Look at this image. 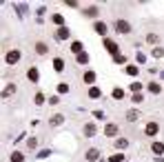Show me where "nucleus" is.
Masks as SVG:
<instances>
[{
    "label": "nucleus",
    "mask_w": 164,
    "mask_h": 162,
    "mask_svg": "<svg viewBox=\"0 0 164 162\" xmlns=\"http://www.w3.org/2000/svg\"><path fill=\"white\" fill-rule=\"evenodd\" d=\"M122 160H124V155H122V153H115V155L111 158V162H122Z\"/></svg>",
    "instance_id": "nucleus-37"
},
{
    "label": "nucleus",
    "mask_w": 164,
    "mask_h": 162,
    "mask_svg": "<svg viewBox=\"0 0 164 162\" xmlns=\"http://www.w3.org/2000/svg\"><path fill=\"white\" fill-rule=\"evenodd\" d=\"M89 96H91V98H100V89L98 87H91V89H89Z\"/></svg>",
    "instance_id": "nucleus-30"
},
{
    "label": "nucleus",
    "mask_w": 164,
    "mask_h": 162,
    "mask_svg": "<svg viewBox=\"0 0 164 162\" xmlns=\"http://www.w3.org/2000/svg\"><path fill=\"white\" fill-rule=\"evenodd\" d=\"M135 58H138V62H140V64H144V62H146V56H144L142 51H140L138 56H135Z\"/></svg>",
    "instance_id": "nucleus-35"
},
{
    "label": "nucleus",
    "mask_w": 164,
    "mask_h": 162,
    "mask_svg": "<svg viewBox=\"0 0 164 162\" xmlns=\"http://www.w3.org/2000/svg\"><path fill=\"white\" fill-rule=\"evenodd\" d=\"M89 60H91V58H89V53H87V51L78 56V62H80V64H89Z\"/></svg>",
    "instance_id": "nucleus-24"
},
{
    "label": "nucleus",
    "mask_w": 164,
    "mask_h": 162,
    "mask_svg": "<svg viewBox=\"0 0 164 162\" xmlns=\"http://www.w3.org/2000/svg\"><path fill=\"white\" fill-rule=\"evenodd\" d=\"M27 147H29V149H36V147H38V138H29V140H27Z\"/></svg>",
    "instance_id": "nucleus-31"
},
{
    "label": "nucleus",
    "mask_w": 164,
    "mask_h": 162,
    "mask_svg": "<svg viewBox=\"0 0 164 162\" xmlns=\"http://www.w3.org/2000/svg\"><path fill=\"white\" fill-rule=\"evenodd\" d=\"M55 36H58V40H67V38H71V31L67 29V27H60V29L55 31Z\"/></svg>",
    "instance_id": "nucleus-12"
},
{
    "label": "nucleus",
    "mask_w": 164,
    "mask_h": 162,
    "mask_svg": "<svg viewBox=\"0 0 164 162\" xmlns=\"http://www.w3.org/2000/svg\"><path fill=\"white\" fill-rule=\"evenodd\" d=\"M82 14L87 16V18H98V7H95V4H91V7H87V9H82Z\"/></svg>",
    "instance_id": "nucleus-7"
},
{
    "label": "nucleus",
    "mask_w": 164,
    "mask_h": 162,
    "mask_svg": "<svg viewBox=\"0 0 164 162\" xmlns=\"http://www.w3.org/2000/svg\"><path fill=\"white\" fill-rule=\"evenodd\" d=\"M93 31L106 38V31H109V25H106V22H102V20H98V22H95V25H93Z\"/></svg>",
    "instance_id": "nucleus-4"
},
{
    "label": "nucleus",
    "mask_w": 164,
    "mask_h": 162,
    "mask_svg": "<svg viewBox=\"0 0 164 162\" xmlns=\"http://www.w3.org/2000/svg\"><path fill=\"white\" fill-rule=\"evenodd\" d=\"M124 71H127L129 76H138V74H140V67H138V64H129Z\"/></svg>",
    "instance_id": "nucleus-19"
},
{
    "label": "nucleus",
    "mask_w": 164,
    "mask_h": 162,
    "mask_svg": "<svg viewBox=\"0 0 164 162\" xmlns=\"http://www.w3.org/2000/svg\"><path fill=\"white\" fill-rule=\"evenodd\" d=\"M49 155H51V151H40V153H38V158H49Z\"/></svg>",
    "instance_id": "nucleus-40"
},
{
    "label": "nucleus",
    "mask_w": 164,
    "mask_h": 162,
    "mask_svg": "<svg viewBox=\"0 0 164 162\" xmlns=\"http://www.w3.org/2000/svg\"><path fill=\"white\" fill-rule=\"evenodd\" d=\"M149 91H151V93H155V96H157V93L162 91V85H160V82H149Z\"/></svg>",
    "instance_id": "nucleus-15"
},
{
    "label": "nucleus",
    "mask_w": 164,
    "mask_h": 162,
    "mask_svg": "<svg viewBox=\"0 0 164 162\" xmlns=\"http://www.w3.org/2000/svg\"><path fill=\"white\" fill-rule=\"evenodd\" d=\"M62 122H64V116H62V113H55V116L49 118V124H51V127H60Z\"/></svg>",
    "instance_id": "nucleus-10"
},
{
    "label": "nucleus",
    "mask_w": 164,
    "mask_h": 162,
    "mask_svg": "<svg viewBox=\"0 0 164 162\" xmlns=\"http://www.w3.org/2000/svg\"><path fill=\"white\" fill-rule=\"evenodd\" d=\"M33 102H36V104H44V96H42V93H36V98H33Z\"/></svg>",
    "instance_id": "nucleus-33"
},
{
    "label": "nucleus",
    "mask_w": 164,
    "mask_h": 162,
    "mask_svg": "<svg viewBox=\"0 0 164 162\" xmlns=\"http://www.w3.org/2000/svg\"><path fill=\"white\" fill-rule=\"evenodd\" d=\"M69 91V85H67V82H60L58 85V93H67Z\"/></svg>",
    "instance_id": "nucleus-32"
},
{
    "label": "nucleus",
    "mask_w": 164,
    "mask_h": 162,
    "mask_svg": "<svg viewBox=\"0 0 164 162\" xmlns=\"http://www.w3.org/2000/svg\"><path fill=\"white\" fill-rule=\"evenodd\" d=\"M131 91L133 93H142V85H140V82H131Z\"/></svg>",
    "instance_id": "nucleus-27"
},
{
    "label": "nucleus",
    "mask_w": 164,
    "mask_h": 162,
    "mask_svg": "<svg viewBox=\"0 0 164 162\" xmlns=\"http://www.w3.org/2000/svg\"><path fill=\"white\" fill-rule=\"evenodd\" d=\"M104 49H106V51H109V53H113V58H115V56L120 53V47H118V44L113 42L111 38H104Z\"/></svg>",
    "instance_id": "nucleus-3"
},
{
    "label": "nucleus",
    "mask_w": 164,
    "mask_h": 162,
    "mask_svg": "<svg viewBox=\"0 0 164 162\" xmlns=\"http://www.w3.org/2000/svg\"><path fill=\"white\" fill-rule=\"evenodd\" d=\"M113 98H115V100H122V98H124V91H122L120 87H118V89H113Z\"/></svg>",
    "instance_id": "nucleus-26"
},
{
    "label": "nucleus",
    "mask_w": 164,
    "mask_h": 162,
    "mask_svg": "<svg viewBox=\"0 0 164 162\" xmlns=\"http://www.w3.org/2000/svg\"><path fill=\"white\" fill-rule=\"evenodd\" d=\"M16 11H22V14H25V11H27V4H25V2H20V4H16Z\"/></svg>",
    "instance_id": "nucleus-38"
},
{
    "label": "nucleus",
    "mask_w": 164,
    "mask_h": 162,
    "mask_svg": "<svg viewBox=\"0 0 164 162\" xmlns=\"http://www.w3.org/2000/svg\"><path fill=\"white\" fill-rule=\"evenodd\" d=\"M71 51L76 53V56H80V53H84V44H82L80 40H73V42H71Z\"/></svg>",
    "instance_id": "nucleus-9"
},
{
    "label": "nucleus",
    "mask_w": 164,
    "mask_h": 162,
    "mask_svg": "<svg viewBox=\"0 0 164 162\" xmlns=\"http://www.w3.org/2000/svg\"><path fill=\"white\" fill-rule=\"evenodd\" d=\"M104 133H106V136H109V138L118 136V127H115V124H111V122H109V124L104 127Z\"/></svg>",
    "instance_id": "nucleus-13"
},
{
    "label": "nucleus",
    "mask_w": 164,
    "mask_h": 162,
    "mask_svg": "<svg viewBox=\"0 0 164 162\" xmlns=\"http://www.w3.org/2000/svg\"><path fill=\"white\" fill-rule=\"evenodd\" d=\"M13 91H16V85H7V87H4V91L0 93V96H2V98H9Z\"/></svg>",
    "instance_id": "nucleus-21"
},
{
    "label": "nucleus",
    "mask_w": 164,
    "mask_h": 162,
    "mask_svg": "<svg viewBox=\"0 0 164 162\" xmlns=\"http://www.w3.org/2000/svg\"><path fill=\"white\" fill-rule=\"evenodd\" d=\"M82 80L87 82V85H93V82H95V74H93V71H84Z\"/></svg>",
    "instance_id": "nucleus-14"
},
{
    "label": "nucleus",
    "mask_w": 164,
    "mask_h": 162,
    "mask_svg": "<svg viewBox=\"0 0 164 162\" xmlns=\"http://www.w3.org/2000/svg\"><path fill=\"white\" fill-rule=\"evenodd\" d=\"M138 118H140V113H138V111H129V113H127V120H129V122H135Z\"/></svg>",
    "instance_id": "nucleus-25"
},
{
    "label": "nucleus",
    "mask_w": 164,
    "mask_h": 162,
    "mask_svg": "<svg viewBox=\"0 0 164 162\" xmlns=\"http://www.w3.org/2000/svg\"><path fill=\"white\" fill-rule=\"evenodd\" d=\"M36 51L40 53V56H44V53L49 51V47H47V44H44V42H36Z\"/></svg>",
    "instance_id": "nucleus-20"
},
{
    "label": "nucleus",
    "mask_w": 164,
    "mask_h": 162,
    "mask_svg": "<svg viewBox=\"0 0 164 162\" xmlns=\"http://www.w3.org/2000/svg\"><path fill=\"white\" fill-rule=\"evenodd\" d=\"M84 158H87L89 162H98L100 160V151H98V149H89V151L84 153Z\"/></svg>",
    "instance_id": "nucleus-6"
},
{
    "label": "nucleus",
    "mask_w": 164,
    "mask_h": 162,
    "mask_svg": "<svg viewBox=\"0 0 164 162\" xmlns=\"http://www.w3.org/2000/svg\"><path fill=\"white\" fill-rule=\"evenodd\" d=\"M157 131H160V124H157L155 120H153V122H149V124H146V129H144V133H146L149 138H153Z\"/></svg>",
    "instance_id": "nucleus-5"
},
{
    "label": "nucleus",
    "mask_w": 164,
    "mask_h": 162,
    "mask_svg": "<svg viewBox=\"0 0 164 162\" xmlns=\"http://www.w3.org/2000/svg\"><path fill=\"white\" fill-rule=\"evenodd\" d=\"M146 40H149V42H157V36H155V33H149V36H146Z\"/></svg>",
    "instance_id": "nucleus-39"
},
{
    "label": "nucleus",
    "mask_w": 164,
    "mask_h": 162,
    "mask_svg": "<svg viewBox=\"0 0 164 162\" xmlns=\"http://www.w3.org/2000/svg\"><path fill=\"white\" fill-rule=\"evenodd\" d=\"M20 58H22L20 49H9V51L4 53V62H7V64H18Z\"/></svg>",
    "instance_id": "nucleus-1"
},
{
    "label": "nucleus",
    "mask_w": 164,
    "mask_h": 162,
    "mask_svg": "<svg viewBox=\"0 0 164 162\" xmlns=\"http://www.w3.org/2000/svg\"><path fill=\"white\" fill-rule=\"evenodd\" d=\"M9 160H11V162H25V153H20V151H13Z\"/></svg>",
    "instance_id": "nucleus-18"
},
{
    "label": "nucleus",
    "mask_w": 164,
    "mask_h": 162,
    "mask_svg": "<svg viewBox=\"0 0 164 162\" xmlns=\"http://www.w3.org/2000/svg\"><path fill=\"white\" fill-rule=\"evenodd\" d=\"M115 62H118V64H124V62H127V58H124L122 53H118V56H115Z\"/></svg>",
    "instance_id": "nucleus-34"
},
{
    "label": "nucleus",
    "mask_w": 164,
    "mask_h": 162,
    "mask_svg": "<svg viewBox=\"0 0 164 162\" xmlns=\"http://www.w3.org/2000/svg\"><path fill=\"white\" fill-rule=\"evenodd\" d=\"M53 25H58V29H60V27H64V18H62V16L60 14H53Z\"/></svg>",
    "instance_id": "nucleus-22"
},
{
    "label": "nucleus",
    "mask_w": 164,
    "mask_h": 162,
    "mask_svg": "<svg viewBox=\"0 0 164 162\" xmlns=\"http://www.w3.org/2000/svg\"><path fill=\"white\" fill-rule=\"evenodd\" d=\"M82 131H84V136H87V138H93V136H95V131H98V129H95V124H93V122H87Z\"/></svg>",
    "instance_id": "nucleus-8"
},
{
    "label": "nucleus",
    "mask_w": 164,
    "mask_h": 162,
    "mask_svg": "<svg viewBox=\"0 0 164 162\" xmlns=\"http://www.w3.org/2000/svg\"><path fill=\"white\" fill-rule=\"evenodd\" d=\"M27 78H29L31 82H38V80H40V71H38L36 67H31V69L27 71Z\"/></svg>",
    "instance_id": "nucleus-11"
},
{
    "label": "nucleus",
    "mask_w": 164,
    "mask_h": 162,
    "mask_svg": "<svg viewBox=\"0 0 164 162\" xmlns=\"http://www.w3.org/2000/svg\"><path fill=\"white\" fill-rule=\"evenodd\" d=\"M115 31L122 33V36H124V33H131V22H129V20H118L115 22Z\"/></svg>",
    "instance_id": "nucleus-2"
},
{
    "label": "nucleus",
    "mask_w": 164,
    "mask_h": 162,
    "mask_svg": "<svg viewBox=\"0 0 164 162\" xmlns=\"http://www.w3.org/2000/svg\"><path fill=\"white\" fill-rule=\"evenodd\" d=\"M53 69L60 74V71L64 69V60H62V58H53Z\"/></svg>",
    "instance_id": "nucleus-16"
},
{
    "label": "nucleus",
    "mask_w": 164,
    "mask_h": 162,
    "mask_svg": "<svg viewBox=\"0 0 164 162\" xmlns=\"http://www.w3.org/2000/svg\"><path fill=\"white\" fill-rule=\"evenodd\" d=\"M153 58H164V49L162 47H155L153 49Z\"/></svg>",
    "instance_id": "nucleus-28"
},
{
    "label": "nucleus",
    "mask_w": 164,
    "mask_h": 162,
    "mask_svg": "<svg viewBox=\"0 0 164 162\" xmlns=\"http://www.w3.org/2000/svg\"><path fill=\"white\" fill-rule=\"evenodd\" d=\"M131 102H133V104L144 102V93H133V96H131Z\"/></svg>",
    "instance_id": "nucleus-23"
},
{
    "label": "nucleus",
    "mask_w": 164,
    "mask_h": 162,
    "mask_svg": "<svg viewBox=\"0 0 164 162\" xmlns=\"http://www.w3.org/2000/svg\"><path fill=\"white\" fill-rule=\"evenodd\" d=\"M115 147L118 149H127L129 147V140H122V138H120V140H115Z\"/></svg>",
    "instance_id": "nucleus-29"
},
{
    "label": "nucleus",
    "mask_w": 164,
    "mask_h": 162,
    "mask_svg": "<svg viewBox=\"0 0 164 162\" xmlns=\"http://www.w3.org/2000/svg\"><path fill=\"white\" fill-rule=\"evenodd\" d=\"M49 104H60V96H51L49 98Z\"/></svg>",
    "instance_id": "nucleus-36"
},
{
    "label": "nucleus",
    "mask_w": 164,
    "mask_h": 162,
    "mask_svg": "<svg viewBox=\"0 0 164 162\" xmlns=\"http://www.w3.org/2000/svg\"><path fill=\"white\" fill-rule=\"evenodd\" d=\"M151 149H153V153H157V155L164 153V144L162 142H153V144H151Z\"/></svg>",
    "instance_id": "nucleus-17"
}]
</instances>
